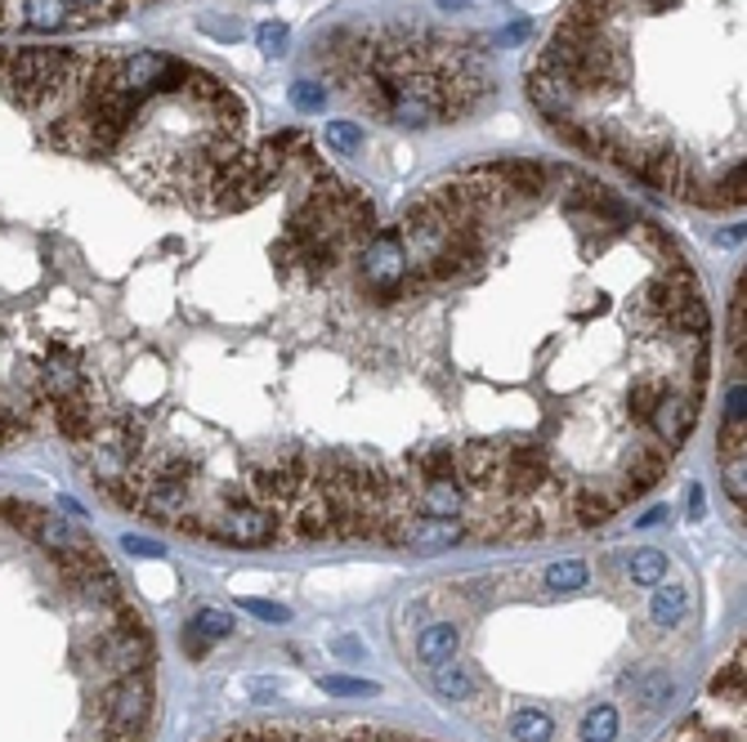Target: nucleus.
<instances>
[{"label": "nucleus", "instance_id": "1", "mask_svg": "<svg viewBox=\"0 0 747 742\" xmlns=\"http://www.w3.org/2000/svg\"><path fill=\"white\" fill-rule=\"evenodd\" d=\"M153 711V680L144 671L130 676H112L103 694V742H134Z\"/></svg>", "mask_w": 747, "mask_h": 742}, {"label": "nucleus", "instance_id": "2", "mask_svg": "<svg viewBox=\"0 0 747 742\" xmlns=\"http://www.w3.org/2000/svg\"><path fill=\"white\" fill-rule=\"evenodd\" d=\"M556 475L551 456L532 439H502V492L510 497H537V488Z\"/></svg>", "mask_w": 747, "mask_h": 742}, {"label": "nucleus", "instance_id": "3", "mask_svg": "<svg viewBox=\"0 0 747 742\" xmlns=\"http://www.w3.org/2000/svg\"><path fill=\"white\" fill-rule=\"evenodd\" d=\"M207 536L229 542V546H264L274 536H283V519L260 506H220L207 519Z\"/></svg>", "mask_w": 747, "mask_h": 742}, {"label": "nucleus", "instance_id": "4", "mask_svg": "<svg viewBox=\"0 0 747 742\" xmlns=\"http://www.w3.org/2000/svg\"><path fill=\"white\" fill-rule=\"evenodd\" d=\"M95 657H99V666L108 671V676L149 671V662H153V640H149L144 622H134V627H108V631H99V640H95Z\"/></svg>", "mask_w": 747, "mask_h": 742}, {"label": "nucleus", "instance_id": "5", "mask_svg": "<svg viewBox=\"0 0 747 742\" xmlns=\"http://www.w3.org/2000/svg\"><path fill=\"white\" fill-rule=\"evenodd\" d=\"M703 389L707 385H694V380H685V389L675 394V389H667V398L653 408V417H649V430L658 434V443L667 447V452H675L685 439H690V430L699 425V408H703Z\"/></svg>", "mask_w": 747, "mask_h": 742}, {"label": "nucleus", "instance_id": "6", "mask_svg": "<svg viewBox=\"0 0 747 742\" xmlns=\"http://www.w3.org/2000/svg\"><path fill=\"white\" fill-rule=\"evenodd\" d=\"M457 484L465 497L502 492V443H461L457 447Z\"/></svg>", "mask_w": 747, "mask_h": 742}, {"label": "nucleus", "instance_id": "7", "mask_svg": "<svg viewBox=\"0 0 747 742\" xmlns=\"http://www.w3.org/2000/svg\"><path fill=\"white\" fill-rule=\"evenodd\" d=\"M32 385L41 389V398H45V402H63V398L81 394V389H86V372H81L77 350L54 345V350L41 358V367L32 372Z\"/></svg>", "mask_w": 747, "mask_h": 742}, {"label": "nucleus", "instance_id": "8", "mask_svg": "<svg viewBox=\"0 0 747 742\" xmlns=\"http://www.w3.org/2000/svg\"><path fill=\"white\" fill-rule=\"evenodd\" d=\"M398 242H403L407 259H417V264L430 259V255L448 242V224H443V215L430 207L426 197L407 207V215H403V224H398Z\"/></svg>", "mask_w": 747, "mask_h": 742}, {"label": "nucleus", "instance_id": "9", "mask_svg": "<svg viewBox=\"0 0 747 742\" xmlns=\"http://www.w3.org/2000/svg\"><path fill=\"white\" fill-rule=\"evenodd\" d=\"M407 268H413V259H407V251L398 242V229H376V237L363 242V283L367 287H389Z\"/></svg>", "mask_w": 747, "mask_h": 742}, {"label": "nucleus", "instance_id": "10", "mask_svg": "<svg viewBox=\"0 0 747 742\" xmlns=\"http://www.w3.org/2000/svg\"><path fill=\"white\" fill-rule=\"evenodd\" d=\"M283 532L300 536V542H322V536H331V501H327V492L305 484L300 497L283 514Z\"/></svg>", "mask_w": 747, "mask_h": 742}, {"label": "nucleus", "instance_id": "11", "mask_svg": "<svg viewBox=\"0 0 747 742\" xmlns=\"http://www.w3.org/2000/svg\"><path fill=\"white\" fill-rule=\"evenodd\" d=\"M667 461H671V452H667L662 443H636V447L627 452V461H623V484H618V492H623L627 501H636L640 492H649V488L667 475Z\"/></svg>", "mask_w": 747, "mask_h": 742}, {"label": "nucleus", "instance_id": "12", "mask_svg": "<svg viewBox=\"0 0 747 742\" xmlns=\"http://www.w3.org/2000/svg\"><path fill=\"white\" fill-rule=\"evenodd\" d=\"M528 99L537 103L541 117L556 121V117H569V112H573V99H578V95H573V86H569L560 73L532 63V73H528Z\"/></svg>", "mask_w": 747, "mask_h": 742}, {"label": "nucleus", "instance_id": "13", "mask_svg": "<svg viewBox=\"0 0 747 742\" xmlns=\"http://www.w3.org/2000/svg\"><path fill=\"white\" fill-rule=\"evenodd\" d=\"M623 506H631L618 488L595 492V488H573L569 492V528H595L604 519H614Z\"/></svg>", "mask_w": 747, "mask_h": 742}, {"label": "nucleus", "instance_id": "14", "mask_svg": "<svg viewBox=\"0 0 747 742\" xmlns=\"http://www.w3.org/2000/svg\"><path fill=\"white\" fill-rule=\"evenodd\" d=\"M188 506H193V484H171V479H149V484H144L140 510H144L153 523H175Z\"/></svg>", "mask_w": 747, "mask_h": 742}, {"label": "nucleus", "instance_id": "15", "mask_svg": "<svg viewBox=\"0 0 747 742\" xmlns=\"http://www.w3.org/2000/svg\"><path fill=\"white\" fill-rule=\"evenodd\" d=\"M470 506L465 488L457 479H430L417 488V514H430V519H461Z\"/></svg>", "mask_w": 747, "mask_h": 742}, {"label": "nucleus", "instance_id": "16", "mask_svg": "<svg viewBox=\"0 0 747 742\" xmlns=\"http://www.w3.org/2000/svg\"><path fill=\"white\" fill-rule=\"evenodd\" d=\"M32 542L36 546H45L50 555H58V551H86V546H95L90 536L73 523V519H58V514H41V523H36V532H32Z\"/></svg>", "mask_w": 747, "mask_h": 742}, {"label": "nucleus", "instance_id": "17", "mask_svg": "<svg viewBox=\"0 0 747 742\" xmlns=\"http://www.w3.org/2000/svg\"><path fill=\"white\" fill-rule=\"evenodd\" d=\"M403 461H407V469H413L421 484H430V479H457V447H452V443H426V447H417V452H407Z\"/></svg>", "mask_w": 747, "mask_h": 742}, {"label": "nucleus", "instance_id": "18", "mask_svg": "<svg viewBox=\"0 0 747 742\" xmlns=\"http://www.w3.org/2000/svg\"><path fill=\"white\" fill-rule=\"evenodd\" d=\"M14 23L32 32H63V27H73V5L67 0H19Z\"/></svg>", "mask_w": 747, "mask_h": 742}, {"label": "nucleus", "instance_id": "19", "mask_svg": "<svg viewBox=\"0 0 747 742\" xmlns=\"http://www.w3.org/2000/svg\"><path fill=\"white\" fill-rule=\"evenodd\" d=\"M488 170H493L515 197H541V192H547V184H551V170L537 166V162H493Z\"/></svg>", "mask_w": 747, "mask_h": 742}, {"label": "nucleus", "instance_id": "20", "mask_svg": "<svg viewBox=\"0 0 747 742\" xmlns=\"http://www.w3.org/2000/svg\"><path fill=\"white\" fill-rule=\"evenodd\" d=\"M430 680H435V689H439L448 702H470L474 694H480V680H474V671H470L461 657H448V662L430 666Z\"/></svg>", "mask_w": 747, "mask_h": 742}, {"label": "nucleus", "instance_id": "21", "mask_svg": "<svg viewBox=\"0 0 747 742\" xmlns=\"http://www.w3.org/2000/svg\"><path fill=\"white\" fill-rule=\"evenodd\" d=\"M457 649H461V635H457L452 622H430V627L417 635V657H421L426 666H439V662L457 657Z\"/></svg>", "mask_w": 747, "mask_h": 742}, {"label": "nucleus", "instance_id": "22", "mask_svg": "<svg viewBox=\"0 0 747 742\" xmlns=\"http://www.w3.org/2000/svg\"><path fill=\"white\" fill-rule=\"evenodd\" d=\"M685 613H690V590L658 582V590H653V599H649V618H653L658 627H681Z\"/></svg>", "mask_w": 747, "mask_h": 742}, {"label": "nucleus", "instance_id": "23", "mask_svg": "<svg viewBox=\"0 0 747 742\" xmlns=\"http://www.w3.org/2000/svg\"><path fill=\"white\" fill-rule=\"evenodd\" d=\"M667 398V380L662 376H640L631 389H627V412H631V421H640V425H649V417H653V408Z\"/></svg>", "mask_w": 747, "mask_h": 742}, {"label": "nucleus", "instance_id": "24", "mask_svg": "<svg viewBox=\"0 0 747 742\" xmlns=\"http://www.w3.org/2000/svg\"><path fill=\"white\" fill-rule=\"evenodd\" d=\"M667 326H671V331H681V335H707V326H712L707 300H703V296H685L681 304H675V309L667 313Z\"/></svg>", "mask_w": 747, "mask_h": 742}, {"label": "nucleus", "instance_id": "25", "mask_svg": "<svg viewBox=\"0 0 747 742\" xmlns=\"http://www.w3.org/2000/svg\"><path fill=\"white\" fill-rule=\"evenodd\" d=\"M510 733H515V742H551L556 738V720L547 711H537V707H524V711H515Z\"/></svg>", "mask_w": 747, "mask_h": 742}, {"label": "nucleus", "instance_id": "26", "mask_svg": "<svg viewBox=\"0 0 747 742\" xmlns=\"http://www.w3.org/2000/svg\"><path fill=\"white\" fill-rule=\"evenodd\" d=\"M184 631H193L197 640L216 644V640H229V635H233V618H229L224 609H197V613L188 618V627H184Z\"/></svg>", "mask_w": 747, "mask_h": 742}, {"label": "nucleus", "instance_id": "27", "mask_svg": "<svg viewBox=\"0 0 747 742\" xmlns=\"http://www.w3.org/2000/svg\"><path fill=\"white\" fill-rule=\"evenodd\" d=\"M618 729H623V716H618V707H608V702H600L586 720H582V742H614L618 738Z\"/></svg>", "mask_w": 747, "mask_h": 742}, {"label": "nucleus", "instance_id": "28", "mask_svg": "<svg viewBox=\"0 0 747 742\" xmlns=\"http://www.w3.org/2000/svg\"><path fill=\"white\" fill-rule=\"evenodd\" d=\"M729 345H734V354L743 363V354H747V283H743V274H738L734 300H729Z\"/></svg>", "mask_w": 747, "mask_h": 742}, {"label": "nucleus", "instance_id": "29", "mask_svg": "<svg viewBox=\"0 0 747 742\" xmlns=\"http://www.w3.org/2000/svg\"><path fill=\"white\" fill-rule=\"evenodd\" d=\"M627 573H631V582H636V586H658V582L667 577V555H662V551H653V546H645V551H636V555H631Z\"/></svg>", "mask_w": 747, "mask_h": 742}, {"label": "nucleus", "instance_id": "30", "mask_svg": "<svg viewBox=\"0 0 747 742\" xmlns=\"http://www.w3.org/2000/svg\"><path fill=\"white\" fill-rule=\"evenodd\" d=\"M712 694L716 698H743V649L716 671V680H712Z\"/></svg>", "mask_w": 747, "mask_h": 742}, {"label": "nucleus", "instance_id": "31", "mask_svg": "<svg viewBox=\"0 0 747 742\" xmlns=\"http://www.w3.org/2000/svg\"><path fill=\"white\" fill-rule=\"evenodd\" d=\"M318 689H322V694H341V698H372V694H381V685L354 680V676H322Z\"/></svg>", "mask_w": 747, "mask_h": 742}, {"label": "nucleus", "instance_id": "32", "mask_svg": "<svg viewBox=\"0 0 747 742\" xmlns=\"http://www.w3.org/2000/svg\"><path fill=\"white\" fill-rule=\"evenodd\" d=\"M743 421L747 417H721V439H716V456L721 461H738L743 456Z\"/></svg>", "mask_w": 747, "mask_h": 742}, {"label": "nucleus", "instance_id": "33", "mask_svg": "<svg viewBox=\"0 0 747 742\" xmlns=\"http://www.w3.org/2000/svg\"><path fill=\"white\" fill-rule=\"evenodd\" d=\"M547 586H551V590H582V586H586V564H578V560L551 564V568H547Z\"/></svg>", "mask_w": 747, "mask_h": 742}, {"label": "nucleus", "instance_id": "34", "mask_svg": "<svg viewBox=\"0 0 747 742\" xmlns=\"http://www.w3.org/2000/svg\"><path fill=\"white\" fill-rule=\"evenodd\" d=\"M287 36H292L287 23H260V27H255V45H260L268 58H283V54H287Z\"/></svg>", "mask_w": 747, "mask_h": 742}, {"label": "nucleus", "instance_id": "35", "mask_svg": "<svg viewBox=\"0 0 747 742\" xmlns=\"http://www.w3.org/2000/svg\"><path fill=\"white\" fill-rule=\"evenodd\" d=\"M721 475H725V492H729V501L743 510V506H747V484H743L747 465H743V456H738V461H721Z\"/></svg>", "mask_w": 747, "mask_h": 742}, {"label": "nucleus", "instance_id": "36", "mask_svg": "<svg viewBox=\"0 0 747 742\" xmlns=\"http://www.w3.org/2000/svg\"><path fill=\"white\" fill-rule=\"evenodd\" d=\"M327 140L341 148V153H354V148L363 144V130H359L354 121H331V125H327Z\"/></svg>", "mask_w": 747, "mask_h": 742}, {"label": "nucleus", "instance_id": "37", "mask_svg": "<svg viewBox=\"0 0 747 742\" xmlns=\"http://www.w3.org/2000/svg\"><path fill=\"white\" fill-rule=\"evenodd\" d=\"M238 609H242V613H255V618H264V622H287V618H292L287 603H274V599H238Z\"/></svg>", "mask_w": 747, "mask_h": 742}, {"label": "nucleus", "instance_id": "38", "mask_svg": "<svg viewBox=\"0 0 747 742\" xmlns=\"http://www.w3.org/2000/svg\"><path fill=\"white\" fill-rule=\"evenodd\" d=\"M292 103H296L300 112H318V108L327 103V95H322V86H314V81H296V86H292Z\"/></svg>", "mask_w": 747, "mask_h": 742}, {"label": "nucleus", "instance_id": "39", "mask_svg": "<svg viewBox=\"0 0 747 742\" xmlns=\"http://www.w3.org/2000/svg\"><path fill=\"white\" fill-rule=\"evenodd\" d=\"M121 546H125L130 555H144V560H157V555H162V546L149 542V536H121Z\"/></svg>", "mask_w": 747, "mask_h": 742}, {"label": "nucleus", "instance_id": "40", "mask_svg": "<svg viewBox=\"0 0 747 742\" xmlns=\"http://www.w3.org/2000/svg\"><path fill=\"white\" fill-rule=\"evenodd\" d=\"M662 698H671V680H667V676H653V680L645 685V702L653 707V702H662Z\"/></svg>", "mask_w": 747, "mask_h": 742}, {"label": "nucleus", "instance_id": "41", "mask_svg": "<svg viewBox=\"0 0 747 742\" xmlns=\"http://www.w3.org/2000/svg\"><path fill=\"white\" fill-rule=\"evenodd\" d=\"M220 742H260V729H233V733H224Z\"/></svg>", "mask_w": 747, "mask_h": 742}, {"label": "nucleus", "instance_id": "42", "mask_svg": "<svg viewBox=\"0 0 747 742\" xmlns=\"http://www.w3.org/2000/svg\"><path fill=\"white\" fill-rule=\"evenodd\" d=\"M331 649H336V653H341V657H345V653H354V657H359V653H363V644H359V640H354V635H350V640H336V644H331Z\"/></svg>", "mask_w": 747, "mask_h": 742}, {"label": "nucleus", "instance_id": "43", "mask_svg": "<svg viewBox=\"0 0 747 742\" xmlns=\"http://www.w3.org/2000/svg\"><path fill=\"white\" fill-rule=\"evenodd\" d=\"M703 506H707V501H703V488H690V514H694V519H703Z\"/></svg>", "mask_w": 747, "mask_h": 742}, {"label": "nucleus", "instance_id": "44", "mask_svg": "<svg viewBox=\"0 0 747 742\" xmlns=\"http://www.w3.org/2000/svg\"><path fill=\"white\" fill-rule=\"evenodd\" d=\"M667 519V506H653L649 514H640V528H653V523H662Z\"/></svg>", "mask_w": 747, "mask_h": 742}, {"label": "nucleus", "instance_id": "45", "mask_svg": "<svg viewBox=\"0 0 747 742\" xmlns=\"http://www.w3.org/2000/svg\"><path fill=\"white\" fill-rule=\"evenodd\" d=\"M439 10H465V0H439Z\"/></svg>", "mask_w": 747, "mask_h": 742}, {"label": "nucleus", "instance_id": "46", "mask_svg": "<svg viewBox=\"0 0 747 742\" xmlns=\"http://www.w3.org/2000/svg\"><path fill=\"white\" fill-rule=\"evenodd\" d=\"M372 742H403V738H389V733H376Z\"/></svg>", "mask_w": 747, "mask_h": 742}, {"label": "nucleus", "instance_id": "47", "mask_svg": "<svg viewBox=\"0 0 747 742\" xmlns=\"http://www.w3.org/2000/svg\"><path fill=\"white\" fill-rule=\"evenodd\" d=\"M10 439V430H6V417H0V443H6Z\"/></svg>", "mask_w": 747, "mask_h": 742}]
</instances>
